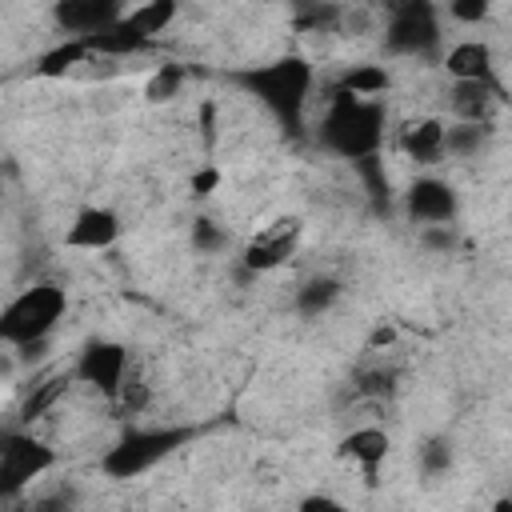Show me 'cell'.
<instances>
[{
  "label": "cell",
  "mask_w": 512,
  "mask_h": 512,
  "mask_svg": "<svg viewBox=\"0 0 512 512\" xmlns=\"http://www.w3.org/2000/svg\"><path fill=\"white\" fill-rule=\"evenodd\" d=\"M384 100H360V96H348L340 88H332L324 96V116H320V144L328 152H336L340 160H368V156H380V144H384Z\"/></svg>",
  "instance_id": "cell-1"
},
{
  "label": "cell",
  "mask_w": 512,
  "mask_h": 512,
  "mask_svg": "<svg viewBox=\"0 0 512 512\" xmlns=\"http://www.w3.org/2000/svg\"><path fill=\"white\" fill-rule=\"evenodd\" d=\"M244 84L248 96H256L288 132H304V112H308V100H312V84H316V72L304 56H276L268 64H256V68H244L236 76Z\"/></svg>",
  "instance_id": "cell-2"
},
{
  "label": "cell",
  "mask_w": 512,
  "mask_h": 512,
  "mask_svg": "<svg viewBox=\"0 0 512 512\" xmlns=\"http://www.w3.org/2000/svg\"><path fill=\"white\" fill-rule=\"evenodd\" d=\"M68 312V296L60 284L52 280H36L28 284L24 292H16L0 316V336L20 348V344H32V340H52L56 324L64 320Z\"/></svg>",
  "instance_id": "cell-3"
},
{
  "label": "cell",
  "mask_w": 512,
  "mask_h": 512,
  "mask_svg": "<svg viewBox=\"0 0 512 512\" xmlns=\"http://www.w3.org/2000/svg\"><path fill=\"white\" fill-rule=\"evenodd\" d=\"M444 44V24L440 8L428 0H404L388 8L384 20V52L388 56H408V60H428Z\"/></svg>",
  "instance_id": "cell-4"
},
{
  "label": "cell",
  "mask_w": 512,
  "mask_h": 512,
  "mask_svg": "<svg viewBox=\"0 0 512 512\" xmlns=\"http://www.w3.org/2000/svg\"><path fill=\"white\" fill-rule=\"evenodd\" d=\"M184 440H192V428H128L104 456H100V472L112 480H132L140 472H148L152 464H160L168 452H176Z\"/></svg>",
  "instance_id": "cell-5"
},
{
  "label": "cell",
  "mask_w": 512,
  "mask_h": 512,
  "mask_svg": "<svg viewBox=\"0 0 512 512\" xmlns=\"http://www.w3.org/2000/svg\"><path fill=\"white\" fill-rule=\"evenodd\" d=\"M56 464V452L36 440L28 428H8L0 440V488L4 496H20Z\"/></svg>",
  "instance_id": "cell-6"
},
{
  "label": "cell",
  "mask_w": 512,
  "mask_h": 512,
  "mask_svg": "<svg viewBox=\"0 0 512 512\" xmlns=\"http://www.w3.org/2000/svg\"><path fill=\"white\" fill-rule=\"evenodd\" d=\"M300 236H304V224H300L296 216H284V220L260 228V232L244 244L240 264H244L252 276H260V272H276L280 264H288V260L296 256Z\"/></svg>",
  "instance_id": "cell-7"
},
{
  "label": "cell",
  "mask_w": 512,
  "mask_h": 512,
  "mask_svg": "<svg viewBox=\"0 0 512 512\" xmlns=\"http://www.w3.org/2000/svg\"><path fill=\"white\" fill-rule=\"evenodd\" d=\"M128 360H132V352L124 344H116V340H92L72 368H76V380L80 384L96 388L104 400H116V392L124 384V372H128Z\"/></svg>",
  "instance_id": "cell-8"
},
{
  "label": "cell",
  "mask_w": 512,
  "mask_h": 512,
  "mask_svg": "<svg viewBox=\"0 0 512 512\" xmlns=\"http://www.w3.org/2000/svg\"><path fill=\"white\" fill-rule=\"evenodd\" d=\"M460 212L456 188L440 176H416L404 188V216L420 228H436V224H452Z\"/></svg>",
  "instance_id": "cell-9"
},
{
  "label": "cell",
  "mask_w": 512,
  "mask_h": 512,
  "mask_svg": "<svg viewBox=\"0 0 512 512\" xmlns=\"http://www.w3.org/2000/svg\"><path fill=\"white\" fill-rule=\"evenodd\" d=\"M124 12L128 8L116 4V0H60L52 8V20H56L60 32H68V40H88V36L120 24Z\"/></svg>",
  "instance_id": "cell-10"
},
{
  "label": "cell",
  "mask_w": 512,
  "mask_h": 512,
  "mask_svg": "<svg viewBox=\"0 0 512 512\" xmlns=\"http://www.w3.org/2000/svg\"><path fill=\"white\" fill-rule=\"evenodd\" d=\"M500 84L496 80H452L444 92V104L456 124H488L500 112Z\"/></svg>",
  "instance_id": "cell-11"
},
{
  "label": "cell",
  "mask_w": 512,
  "mask_h": 512,
  "mask_svg": "<svg viewBox=\"0 0 512 512\" xmlns=\"http://www.w3.org/2000/svg\"><path fill=\"white\" fill-rule=\"evenodd\" d=\"M72 380H76V368H40V372H32L28 392L20 400V424L28 428V424L52 416L56 404L72 392Z\"/></svg>",
  "instance_id": "cell-12"
},
{
  "label": "cell",
  "mask_w": 512,
  "mask_h": 512,
  "mask_svg": "<svg viewBox=\"0 0 512 512\" xmlns=\"http://www.w3.org/2000/svg\"><path fill=\"white\" fill-rule=\"evenodd\" d=\"M116 236H120V216L104 204H88L72 216V224L64 232V244L76 248V252H104V248L116 244Z\"/></svg>",
  "instance_id": "cell-13"
},
{
  "label": "cell",
  "mask_w": 512,
  "mask_h": 512,
  "mask_svg": "<svg viewBox=\"0 0 512 512\" xmlns=\"http://www.w3.org/2000/svg\"><path fill=\"white\" fill-rule=\"evenodd\" d=\"M388 448H392V440H388V432L380 424H360V428H352L340 440L336 456L348 460V464H356L360 476H364V484H376V476H380V468L388 460Z\"/></svg>",
  "instance_id": "cell-14"
},
{
  "label": "cell",
  "mask_w": 512,
  "mask_h": 512,
  "mask_svg": "<svg viewBox=\"0 0 512 512\" xmlns=\"http://www.w3.org/2000/svg\"><path fill=\"white\" fill-rule=\"evenodd\" d=\"M444 136H448V124L440 116H420L412 124H404L400 132V152L412 160V164H440L444 160Z\"/></svg>",
  "instance_id": "cell-15"
},
{
  "label": "cell",
  "mask_w": 512,
  "mask_h": 512,
  "mask_svg": "<svg viewBox=\"0 0 512 512\" xmlns=\"http://www.w3.org/2000/svg\"><path fill=\"white\" fill-rule=\"evenodd\" d=\"M444 72L452 80H496V60H492V48L484 40H456L444 56H440Z\"/></svg>",
  "instance_id": "cell-16"
},
{
  "label": "cell",
  "mask_w": 512,
  "mask_h": 512,
  "mask_svg": "<svg viewBox=\"0 0 512 512\" xmlns=\"http://www.w3.org/2000/svg\"><path fill=\"white\" fill-rule=\"evenodd\" d=\"M152 396H156V384H152V372H148V364L144 360H128V372H124V384H120V392H116V412L120 416H140V412H148V404H152Z\"/></svg>",
  "instance_id": "cell-17"
},
{
  "label": "cell",
  "mask_w": 512,
  "mask_h": 512,
  "mask_svg": "<svg viewBox=\"0 0 512 512\" xmlns=\"http://www.w3.org/2000/svg\"><path fill=\"white\" fill-rule=\"evenodd\" d=\"M348 96H360V100H384V92L392 88V76L384 64H352L340 72V80L332 84Z\"/></svg>",
  "instance_id": "cell-18"
},
{
  "label": "cell",
  "mask_w": 512,
  "mask_h": 512,
  "mask_svg": "<svg viewBox=\"0 0 512 512\" xmlns=\"http://www.w3.org/2000/svg\"><path fill=\"white\" fill-rule=\"evenodd\" d=\"M176 16H180V4H176V0H148V4L128 8V12H124V24H128L132 32H140L144 40H156L160 32L172 28Z\"/></svg>",
  "instance_id": "cell-19"
},
{
  "label": "cell",
  "mask_w": 512,
  "mask_h": 512,
  "mask_svg": "<svg viewBox=\"0 0 512 512\" xmlns=\"http://www.w3.org/2000/svg\"><path fill=\"white\" fill-rule=\"evenodd\" d=\"M336 300H340V280H336V276H308V280L296 288V312L308 316V320L324 316Z\"/></svg>",
  "instance_id": "cell-20"
},
{
  "label": "cell",
  "mask_w": 512,
  "mask_h": 512,
  "mask_svg": "<svg viewBox=\"0 0 512 512\" xmlns=\"http://www.w3.org/2000/svg\"><path fill=\"white\" fill-rule=\"evenodd\" d=\"M80 64H92L88 44H84V40H64V44L48 48V52L36 60V76H64V72H72V68H80Z\"/></svg>",
  "instance_id": "cell-21"
},
{
  "label": "cell",
  "mask_w": 512,
  "mask_h": 512,
  "mask_svg": "<svg viewBox=\"0 0 512 512\" xmlns=\"http://www.w3.org/2000/svg\"><path fill=\"white\" fill-rule=\"evenodd\" d=\"M488 140V124H448V136H444V156H456V160H468L484 148Z\"/></svg>",
  "instance_id": "cell-22"
},
{
  "label": "cell",
  "mask_w": 512,
  "mask_h": 512,
  "mask_svg": "<svg viewBox=\"0 0 512 512\" xmlns=\"http://www.w3.org/2000/svg\"><path fill=\"white\" fill-rule=\"evenodd\" d=\"M184 80H188V68H180V64H160V68L148 76V84H144V100H152V104H168V100L180 96Z\"/></svg>",
  "instance_id": "cell-23"
},
{
  "label": "cell",
  "mask_w": 512,
  "mask_h": 512,
  "mask_svg": "<svg viewBox=\"0 0 512 512\" xmlns=\"http://www.w3.org/2000/svg\"><path fill=\"white\" fill-rule=\"evenodd\" d=\"M416 464H420V476H428V480L444 476V472L452 468V448H448V440H444V436H428V440L416 448Z\"/></svg>",
  "instance_id": "cell-24"
},
{
  "label": "cell",
  "mask_w": 512,
  "mask_h": 512,
  "mask_svg": "<svg viewBox=\"0 0 512 512\" xmlns=\"http://www.w3.org/2000/svg\"><path fill=\"white\" fill-rule=\"evenodd\" d=\"M192 248L204 252V256L224 252V248H228V228L216 224V220H208V216H196V220H192Z\"/></svg>",
  "instance_id": "cell-25"
},
{
  "label": "cell",
  "mask_w": 512,
  "mask_h": 512,
  "mask_svg": "<svg viewBox=\"0 0 512 512\" xmlns=\"http://www.w3.org/2000/svg\"><path fill=\"white\" fill-rule=\"evenodd\" d=\"M356 172H360V180H364L368 200H372V204H388V172H384V160H380V156H368V160L356 164Z\"/></svg>",
  "instance_id": "cell-26"
},
{
  "label": "cell",
  "mask_w": 512,
  "mask_h": 512,
  "mask_svg": "<svg viewBox=\"0 0 512 512\" xmlns=\"http://www.w3.org/2000/svg\"><path fill=\"white\" fill-rule=\"evenodd\" d=\"M448 20H456V24H484L488 20V0H452L448 8Z\"/></svg>",
  "instance_id": "cell-27"
},
{
  "label": "cell",
  "mask_w": 512,
  "mask_h": 512,
  "mask_svg": "<svg viewBox=\"0 0 512 512\" xmlns=\"http://www.w3.org/2000/svg\"><path fill=\"white\" fill-rule=\"evenodd\" d=\"M420 240H424V248H432V252H448V248L456 244V236H452V224H436V228H420Z\"/></svg>",
  "instance_id": "cell-28"
},
{
  "label": "cell",
  "mask_w": 512,
  "mask_h": 512,
  "mask_svg": "<svg viewBox=\"0 0 512 512\" xmlns=\"http://www.w3.org/2000/svg\"><path fill=\"white\" fill-rule=\"evenodd\" d=\"M188 188H192V196H212L216 188H220V168H200V172H192V180H188Z\"/></svg>",
  "instance_id": "cell-29"
},
{
  "label": "cell",
  "mask_w": 512,
  "mask_h": 512,
  "mask_svg": "<svg viewBox=\"0 0 512 512\" xmlns=\"http://www.w3.org/2000/svg\"><path fill=\"white\" fill-rule=\"evenodd\" d=\"M296 512H344V504L336 496H328V492H312V496H304L296 504Z\"/></svg>",
  "instance_id": "cell-30"
},
{
  "label": "cell",
  "mask_w": 512,
  "mask_h": 512,
  "mask_svg": "<svg viewBox=\"0 0 512 512\" xmlns=\"http://www.w3.org/2000/svg\"><path fill=\"white\" fill-rule=\"evenodd\" d=\"M392 344H396V328H392V324L372 328V336H368V352H372V356H380V352L392 348Z\"/></svg>",
  "instance_id": "cell-31"
},
{
  "label": "cell",
  "mask_w": 512,
  "mask_h": 512,
  "mask_svg": "<svg viewBox=\"0 0 512 512\" xmlns=\"http://www.w3.org/2000/svg\"><path fill=\"white\" fill-rule=\"evenodd\" d=\"M492 512H512V496H500V500L492 504Z\"/></svg>",
  "instance_id": "cell-32"
}]
</instances>
